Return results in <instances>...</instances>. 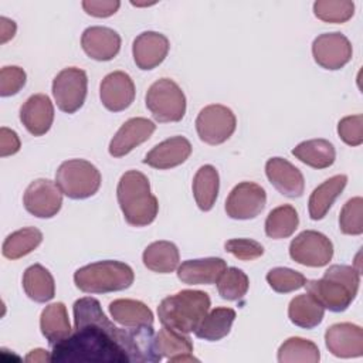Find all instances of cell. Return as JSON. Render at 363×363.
I'll return each instance as SVG.
<instances>
[{"instance_id": "1", "label": "cell", "mask_w": 363, "mask_h": 363, "mask_svg": "<svg viewBox=\"0 0 363 363\" xmlns=\"http://www.w3.org/2000/svg\"><path fill=\"white\" fill-rule=\"evenodd\" d=\"M74 332L52 346L57 363H156L162 360L155 346L152 326L118 328L104 313L98 299L84 296L74 302Z\"/></svg>"}, {"instance_id": "2", "label": "cell", "mask_w": 363, "mask_h": 363, "mask_svg": "<svg viewBox=\"0 0 363 363\" xmlns=\"http://www.w3.org/2000/svg\"><path fill=\"white\" fill-rule=\"evenodd\" d=\"M360 284V272L349 265L329 267L320 279L305 282L306 292L325 309L343 312L354 301Z\"/></svg>"}, {"instance_id": "3", "label": "cell", "mask_w": 363, "mask_h": 363, "mask_svg": "<svg viewBox=\"0 0 363 363\" xmlns=\"http://www.w3.org/2000/svg\"><path fill=\"white\" fill-rule=\"evenodd\" d=\"M116 197L128 224L145 227L155 221L159 203L150 191L149 179L139 170L125 172L116 187Z\"/></svg>"}, {"instance_id": "4", "label": "cell", "mask_w": 363, "mask_h": 363, "mask_svg": "<svg viewBox=\"0 0 363 363\" xmlns=\"http://www.w3.org/2000/svg\"><path fill=\"white\" fill-rule=\"evenodd\" d=\"M210 296L204 291L183 289L166 296L157 306V316L163 326L191 333L197 329L210 309Z\"/></svg>"}, {"instance_id": "5", "label": "cell", "mask_w": 363, "mask_h": 363, "mask_svg": "<svg viewBox=\"0 0 363 363\" xmlns=\"http://www.w3.org/2000/svg\"><path fill=\"white\" fill-rule=\"evenodd\" d=\"M135 279L133 269L121 261L105 259L81 267L74 274L77 288L85 294H108L128 289Z\"/></svg>"}, {"instance_id": "6", "label": "cell", "mask_w": 363, "mask_h": 363, "mask_svg": "<svg viewBox=\"0 0 363 363\" xmlns=\"http://www.w3.org/2000/svg\"><path fill=\"white\" fill-rule=\"evenodd\" d=\"M101 173L88 160L69 159L60 164L55 173V183L62 194L74 200L94 196L101 187Z\"/></svg>"}, {"instance_id": "7", "label": "cell", "mask_w": 363, "mask_h": 363, "mask_svg": "<svg viewBox=\"0 0 363 363\" xmlns=\"http://www.w3.org/2000/svg\"><path fill=\"white\" fill-rule=\"evenodd\" d=\"M146 108L162 123L179 122L186 113V96L182 88L170 78L155 81L145 96Z\"/></svg>"}, {"instance_id": "8", "label": "cell", "mask_w": 363, "mask_h": 363, "mask_svg": "<svg viewBox=\"0 0 363 363\" xmlns=\"http://www.w3.org/2000/svg\"><path fill=\"white\" fill-rule=\"evenodd\" d=\"M237 119L234 112L220 104L204 106L196 119V130L201 142L216 146L224 143L234 133Z\"/></svg>"}, {"instance_id": "9", "label": "cell", "mask_w": 363, "mask_h": 363, "mask_svg": "<svg viewBox=\"0 0 363 363\" xmlns=\"http://www.w3.org/2000/svg\"><path fill=\"white\" fill-rule=\"evenodd\" d=\"M88 91L86 72L77 67L61 69L52 79V95L57 106L65 113L77 112L85 102Z\"/></svg>"}, {"instance_id": "10", "label": "cell", "mask_w": 363, "mask_h": 363, "mask_svg": "<svg viewBox=\"0 0 363 363\" xmlns=\"http://www.w3.org/2000/svg\"><path fill=\"white\" fill-rule=\"evenodd\" d=\"M289 255L295 262L305 267H325L333 257V244L325 234L305 230L291 241Z\"/></svg>"}, {"instance_id": "11", "label": "cell", "mask_w": 363, "mask_h": 363, "mask_svg": "<svg viewBox=\"0 0 363 363\" xmlns=\"http://www.w3.org/2000/svg\"><path fill=\"white\" fill-rule=\"evenodd\" d=\"M267 204L265 190L254 182H241L225 200V213L233 220H251L262 213Z\"/></svg>"}, {"instance_id": "12", "label": "cell", "mask_w": 363, "mask_h": 363, "mask_svg": "<svg viewBox=\"0 0 363 363\" xmlns=\"http://www.w3.org/2000/svg\"><path fill=\"white\" fill-rule=\"evenodd\" d=\"M26 210L37 218H51L57 216L62 206V191L50 179L31 182L23 196Z\"/></svg>"}, {"instance_id": "13", "label": "cell", "mask_w": 363, "mask_h": 363, "mask_svg": "<svg viewBox=\"0 0 363 363\" xmlns=\"http://www.w3.org/2000/svg\"><path fill=\"white\" fill-rule=\"evenodd\" d=\"M353 48L349 38L339 33L319 34L312 43V55L315 62L329 71L343 68L352 60Z\"/></svg>"}, {"instance_id": "14", "label": "cell", "mask_w": 363, "mask_h": 363, "mask_svg": "<svg viewBox=\"0 0 363 363\" xmlns=\"http://www.w3.org/2000/svg\"><path fill=\"white\" fill-rule=\"evenodd\" d=\"M325 345L336 357H360L363 354V330L350 322L333 323L325 332Z\"/></svg>"}, {"instance_id": "15", "label": "cell", "mask_w": 363, "mask_h": 363, "mask_svg": "<svg viewBox=\"0 0 363 363\" xmlns=\"http://www.w3.org/2000/svg\"><path fill=\"white\" fill-rule=\"evenodd\" d=\"M135 94L133 79L123 71L109 72L99 85L101 102L111 112H121L129 108L135 99Z\"/></svg>"}, {"instance_id": "16", "label": "cell", "mask_w": 363, "mask_h": 363, "mask_svg": "<svg viewBox=\"0 0 363 363\" xmlns=\"http://www.w3.org/2000/svg\"><path fill=\"white\" fill-rule=\"evenodd\" d=\"M169 48L170 43L164 34L157 31H143L133 40V61L139 69H153L164 61Z\"/></svg>"}, {"instance_id": "17", "label": "cell", "mask_w": 363, "mask_h": 363, "mask_svg": "<svg viewBox=\"0 0 363 363\" xmlns=\"http://www.w3.org/2000/svg\"><path fill=\"white\" fill-rule=\"evenodd\" d=\"M156 125L147 118H130L128 119L113 135L109 142V155L113 157H122L132 152L136 146L146 142L153 132Z\"/></svg>"}, {"instance_id": "18", "label": "cell", "mask_w": 363, "mask_h": 363, "mask_svg": "<svg viewBox=\"0 0 363 363\" xmlns=\"http://www.w3.org/2000/svg\"><path fill=\"white\" fill-rule=\"evenodd\" d=\"M265 174L269 183L282 194L291 199L301 197L305 189L302 172L284 157H271L265 163Z\"/></svg>"}, {"instance_id": "19", "label": "cell", "mask_w": 363, "mask_h": 363, "mask_svg": "<svg viewBox=\"0 0 363 363\" xmlns=\"http://www.w3.org/2000/svg\"><path fill=\"white\" fill-rule=\"evenodd\" d=\"M84 52L95 61H111L121 50V35L102 26H92L84 30L81 35Z\"/></svg>"}, {"instance_id": "20", "label": "cell", "mask_w": 363, "mask_h": 363, "mask_svg": "<svg viewBox=\"0 0 363 363\" xmlns=\"http://www.w3.org/2000/svg\"><path fill=\"white\" fill-rule=\"evenodd\" d=\"M20 121L34 136L45 135L54 121V105L45 94H34L20 108Z\"/></svg>"}, {"instance_id": "21", "label": "cell", "mask_w": 363, "mask_h": 363, "mask_svg": "<svg viewBox=\"0 0 363 363\" xmlns=\"http://www.w3.org/2000/svg\"><path fill=\"white\" fill-rule=\"evenodd\" d=\"M190 155L191 143L184 136H172L149 150L143 163L159 170H166L184 163Z\"/></svg>"}, {"instance_id": "22", "label": "cell", "mask_w": 363, "mask_h": 363, "mask_svg": "<svg viewBox=\"0 0 363 363\" xmlns=\"http://www.w3.org/2000/svg\"><path fill=\"white\" fill-rule=\"evenodd\" d=\"M225 268V261L218 257L187 259L177 267V278L187 285H211L217 284Z\"/></svg>"}, {"instance_id": "23", "label": "cell", "mask_w": 363, "mask_h": 363, "mask_svg": "<svg viewBox=\"0 0 363 363\" xmlns=\"http://www.w3.org/2000/svg\"><path fill=\"white\" fill-rule=\"evenodd\" d=\"M347 184V176L346 174H336L325 180L322 184H319L311 194L308 201V210L309 217L315 221L322 220L335 200L340 196V193L345 190Z\"/></svg>"}, {"instance_id": "24", "label": "cell", "mask_w": 363, "mask_h": 363, "mask_svg": "<svg viewBox=\"0 0 363 363\" xmlns=\"http://www.w3.org/2000/svg\"><path fill=\"white\" fill-rule=\"evenodd\" d=\"M40 329L47 342L54 346L72 333L67 306L62 302L47 305L40 316Z\"/></svg>"}, {"instance_id": "25", "label": "cell", "mask_w": 363, "mask_h": 363, "mask_svg": "<svg viewBox=\"0 0 363 363\" xmlns=\"http://www.w3.org/2000/svg\"><path fill=\"white\" fill-rule=\"evenodd\" d=\"M109 313L113 322L135 328V326H153V313L150 308L136 299H115L109 303Z\"/></svg>"}, {"instance_id": "26", "label": "cell", "mask_w": 363, "mask_h": 363, "mask_svg": "<svg viewBox=\"0 0 363 363\" xmlns=\"http://www.w3.org/2000/svg\"><path fill=\"white\" fill-rule=\"evenodd\" d=\"M145 267L157 274H170L179 267V248L172 241H155L149 244L142 255Z\"/></svg>"}, {"instance_id": "27", "label": "cell", "mask_w": 363, "mask_h": 363, "mask_svg": "<svg viewBox=\"0 0 363 363\" xmlns=\"http://www.w3.org/2000/svg\"><path fill=\"white\" fill-rule=\"evenodd\" d=\"M298 160L313 169H326L335 163V146L326 139H309L296 145L291 152Z\"/></svg>"}, {"instance_id": "28", "label": "cell", "mask_w": 363, "mask_h": 363, "mask_svg": "<svg viewBox=\"0 0 363 363\" xmlns=\"http://www.w3.org/2000/svg\"><path fill=\"white\" fill-rule=\"evenodd\" d=\"M23 289L31 301L45 303L55 295V282L47 268L40 264H34L23 274Z\"/></svg>"}, {"instance_id": "29", "label": "cell", "mask_w": 363, "mask_h": 363, "mask_svg": "<svg viewBox=\"0 0 363 363\" xmlns=\"http://www.w3.org/2000/svg\"><path fill=\"white\" fill-rule=\"evenodd\" d=\"M193 196L201 211H210L217 200L220 189L218 172L213 164L201 166L193 179Z\"/></svg>"}, {"instance_id": "30", "label": "cell", "mask_w": 363, "mask_h": 363, "mask_svg": "<svg viewBox=\"0 0 363 363\" xmlns=\"http://www.w3.org/2000/svg\"><path fill=\"white\" fill-rule=\"evenodd\" d=\"M325 308L309 294H302L291 299L288 306L289 320L299 328L313 329L323 320Z\"/></svg>"}, {"instance_id": "31", "label": "cell", "mask_w": 363, "mask_h": 363, "mask_svg": "<svg viewBox=\"0 0 363 363\" xmlns=\"http://www.w3.org/2000/svg\"><path fill=\"white\" fill-rule=\"evenodd\" d=\"M235 319V311L231 308H214L206 313L197 329L194 330L196 336L203 340L217 342L225 337L233 326Z\"/></svg>"}, {"instance_id": "32", "label": "cell", "mask_w": 363, "mask_h": 363, "mask_svg": "<svg viewBox=\"0 0 363 363\" xmlns=\"http://www.w3.org/2000/svg\"><path fill=\"white\" fill-rule=\"evenodd\" d=\"M43 241V233L35 227H24L9 234L3 242L1 252L9 259H18L33 252Z\"/></svg>"}, {"instance_id": "33", "label": "cell", "mask_w": 363, "mask_h": 363, "mask_svg": "<svg viewBox=\"0 0 363 363\" xmlns=\"http://www.w3.org/2000/svg\"><path fill=\"white\" fill-rule=\"evenodd\" d=\"M298 211L291 204H282L269 211L265 220V234L274 240L291 237L298 228Z\"/></svg>"}, {"instance_id": "34", "label": "cell", "mask_w": 363, "mask_h": 363, "mask_svg": "<svg viewBox=\"0 0 363 363\" xmlns=\"http://www.w3.org/2000/svg\"><path fill=\"white\" fill-rule=\"evenodd\" d=\"M155 345L157 353L162 357H166L169 362L179 356L191 354L193 352V342L189 333H183L166 326H163L155 336Z\"/></svg>"}, {"instance_id": "35", "label": "cell", "mask_w": 363, "mask_h": 363, "mask_svg": "<svg viewBox=\"0 0 363 363\" xmlns=\"http://www.w3.org/2000/svg\"><path fill=\"white\" fill-rule=\"evenodd\" d=\"M320 353L318 346L303 337H289L278 349V362L281 363H318Z\"/></svg>"}, {"instance_id": "36", "label": "cell", "mask_w": 363, "mask_h": 363, "mask_svg": "<svg viewBox=\"0 0 363 363\" xmlns=\"http://www.w3.org/2000/svg\"><path fill=\"white\" fill-rule=\"evenodd\" d=\"M250 286V279L244 271L235 267L225 268L217 281V291L223 299L238 301L241 299Z\"/></svg>"}, {"instance_id": "37", "label": "cell", "mask_w": 363, "mask_h": 363, "mask_svg": "<svg viewBox=\"0 0 363 363\" xmlns=\"http://www.w3.org/2000/svg\"><path fill=\"white\" fill-rule=\"evenodd\" d=\"M313 14L325 23L342 24L354 14V3L350 0H318L313 3Z\"/></svg>"}, {"instance_id": "38", "label": "cell", "mask_w": 363, "mask_h": 363, "mask_svg": "<svg viewBox=\"0 0 363 363\" xmlns=\"http://www.w3.org/2000/svg\"><path fill=\"white\" fill-rule=\"evenodd\" d=\"M265 278L268 285L278 294H289L298 291L303 288L306 282L303 274L285 267H275L269 269Z\"/></svg>"}, {"instance_id": "39", "label": "cell", "mask_w": 363, "mask_h": 363, "mask_svg": "<svg viewBox=\"0 0 363 363\" xmlns=\"http://www.w3.org/2000/svg\"><path fill=\"white\" fill-rule=\"evenodd\" d=\"M339 228L347 235H360L363 233V199L353 197L345 203L339 216Z\"/></svg>"}, {"instance_id": "40", "label": "cell", "mask_w": 363, "mask_h": 363, "mask_svg": "<svg viewBox=\"0 0 363 363\" xmlns=\"http://www.w3.org/2000/svg\"><path fill=\"white\" fill-rule=\"evenodd\" d=\"M339 138L349 146H359L363 143V115L345 116L337 123Z\"/></svg>"}, {"instance_id": "41", "label": "cell", "mask_w": 363, "mask_h": 363, "mask_svg": "<svg viewBox=\"0 0 363 363\" xmlns=\"http://www.w3.org/2000/svg\"><path fill=\"white\" fill-rule=\"evenodd\" d=\"M224 248L241 261H252L264 254V247L251 238H233L225 241Z\"/></svg>"}, {"instance_id": "42", "label": "cell", "mask_w": 363, "mask_h": 363, "mask_svg": "<svg viewBox=\"0 0 363 363\" xmlns=\"http://www.w3.org/2000/svg\"><path fill=\"white\" fill-rule=\"evenodd\" d=\"M26 71L17 65H7L0 69V95H16L26 85Z\"/></svg>"}, {"instance_id": "43", "label": "cell", "mask_w": 363, "mask_h": 363, "mask_svg": "<svg viewBox=\"0 0 363 363\" xmlns=\"http://www.w3.org/2000/svg\"><path fill=\"white\" fill-rule=\"evenodd\" d=\"M121 7V1L118 0H84L82 9L86 14L92 17L105 18L115 14Z\"/></svg>"}, {"instance_id": "44", "label": "cell", "mask_w": 363, "mask_h": 363, "mask_svg": "<svg viewBox=\"0 0 363 363\" xmlns=\"http://www.w3.org/2000/svg\"><path fill=\"white\" fill-rule=\"evenodd\" d=\"M20 146L21 143L18 135L14 130L3 126L0 129V156H11L20 150Z\"/></svg>"}, {"instance_id": "45", "label": "cell", "mask_w": 363, "mask_h": 363, "mask_svg": "<svg viewBox=\"0 0 363 363\" xmlns=\"http://www.w3.org/2000/svg\"><path fill=\"white\" fill-rule=\"evenodd\" d=\"M16 30H17V26L13 20L7 18V17H0V43L4 44L7 43L9 40H11L16 34Z\"/></svg>"}, {"instance_id": "46", "label": "cell", "mask_w": 363, "mask_h": 363, "mask_svg": "<svg viewBox=\"0 0 363 363\" xmlns=\"http://www.w3.org/2000/svg\"><path fill=\"white\" fill-rule=\"evenodd\" d=\"M51 360V353L45 349H33L27 356H26V362L30 363H44V362H50Z\"/></svg>"}]
</instances>
